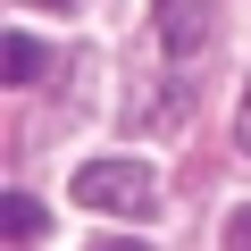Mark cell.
<instances>
[{"label":"cell","mask_w":251,"mask_h":251,"mask_svg":"<svg viewBox=\"0 0 251 251\" xmlns=\"http://www.w3.org/2000/svg\"><path fill=\"white\" fill-rule=\"evenodd\" d=\"M75 201L84 209H117V218H143L159 201V176H151V159H84L75 168Z\"/></svg>","instance_id":"cell-1"},{"label":"cell","mask_w":251,"mask_h":251,"mask_svg":"<svg viewBox=\"0 0 251 251\" xmlns=\"http://www.w3.org/2000/svg\"><path fill=\"white\" fill-rule=\"evenodd\" d=\"M159 50L168 59H193V50H209V34H218V17H209V0H159Z\"/></svg>","instance_id":"cell-2"},{"label":"cell","mask_w":251,"mask_h":251,"mask_svg":"<svg viewBox=\"0 0 251 251\" xmlns=\"http://www.w3.org/2000/svg\"><path fill=\"white\" fill-rule=\"evenodd\" d=\"M0 67H9V84H42L50 75V50L34 34H9V59H0Z\"/></svg>","instance_id":"cell-3"},{"label":"cell","mask_w":251,"mask_h":251,"mask_svg":"<svg viewBox=\"0 0 251 251\" xmlns=\"http://www.w3.org/2000/svg\"><path fill=\"white\" fill-rule=\"evenodd\" d=\"M0 226H9V243H42V201H34V193H9Z\"/></svg>","instance_id":"cell-4"},{"label":"cell","mask_w":251,"mask_h":251,"mask_svg":"<svg viewBox=\"0 0 251 251\" xmlns=\"http://www.w3.org/2000/svg\"><path fill=\"white\" fill-rule=\"evenodd\" d=\"M226 251H251V201H243V209L226 218Z\"/></svg>","instance_id":"cell-5"},{"label":"cell","mask_w":251,"mask_h":251,"mask_svg":"<svg viewBox=\"0 0 251 251\" xmlns=\"http://www.w3.org/2000/svg\"><path fill=\"white\" fill-rule=\"evenodd\" d=\"M234 143L251 151V84H243V109H234Z\"/></svg>","instance_id":"cell-6"},{"label":"cell","mask_w":251,"mask_h":251,"mask_svg":"<svg viewBox=\"0 0 251 251\" xmlns=\"http://www.w3.org/2000/svg\"><path fill=\"white\" fill-rule=\"evenodd\" d=\"M92 251H143V243H126V234H109V243H92Z\"/></svg>","instance_id":"cell-7"},{"label":"cell","mask_w":251,"mask_h":251,"mask_svg":"<svg viewBox=\"0 0 251 251\" xmlns=\"http://www.w3.org/2000/svg\"><path fill=\"white\" fill-rule=\"evenodd\" d=\"M25 9H75V0H25Z\"/></svg>","instance_id":"cell-8"}]
</instances>
